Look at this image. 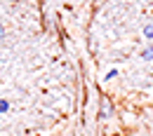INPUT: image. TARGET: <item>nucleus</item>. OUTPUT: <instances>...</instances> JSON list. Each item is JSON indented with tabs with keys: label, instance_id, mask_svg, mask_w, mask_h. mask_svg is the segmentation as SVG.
<instances>
[{
	"label": "nucleus",
	"instance_id": "f257e3e1",
	"mask_svg": "<svg viewBox=\"0 0 153 136\" xmlns=\"http://www.w3.org/2000/svg\"><path fill=\"white\" fill-rule=\"evenodd\" d=\"M141 59H144V61H153V47L144 49V52H141Z\"/></svg>",
	"mask_w": 153,
	"mask_h": 136
},
{
	"label": "nucleus",
	"instance_id": "20e7f679",
	"mask_svg": "<svg viewBox=\"0 0 153 136\" xmlns=\"http://www.w3.org/2000/svg\"><path fill=\"white\" fill-rule=\"evenodd\" d=\"M2 35H5V28H2V26H0V40H2Z\"/></svg>",
	"mask_w": 153,
	"mask_h": 136
},
{
	"label": "nucleus",
	"instance_id": "7ed1b4c3",
	"mask_svg": "<svg viewBox=\"0 0 153 136\" xmlns=\"http://www.w3.org/2000/svg\"><path fill=\"white\" fill-rule=\"evenodd\" d=\"M10 110V103L7 101H0V113H7Z\"/></svg>",
	"mask_w": 153,
	"mask_h": 136
},
{
	"label": "nucleus",
	"instance_id": "f03ea898",
	"mask_svg": "<svg viewBox=\"0 0 153 136\" xmlns=\"http://www.w3.org/2000/svg\"><path fill=\"white\" fill-rule=\"evenodd\" d=\"M144 35H146L149 40L153 38V24H151V26H144Z\"/></svg>",
	"mask_w": 153,
	"mask_h": 136
}]
</instances>
